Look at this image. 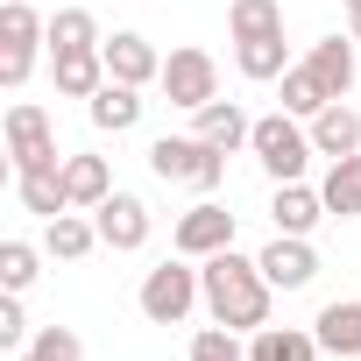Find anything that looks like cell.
<instances>
[{
	"label": "cell",
	"mask_w": 361,
	"mask_h": 361,
	"mask_svg": "<svg viewBox=\"0 0 361 361\" xmlns=\"http://www.w3.org/2000/svg\"><path fill=\"white\" fill-rule=\"evenodd\" d=\"M199 276H206V312H213L220 326H234V333L269 326V298H276V283L262 276V262H255V255L220 248V255H206V262H199Z\"/></svg>",
	"instance_id": "obj_1"
},
{
	"label": "cell",
	"mask_w": 361,
	"mask_h": 361,
	"mask_svg": "<svg viewBox=\"0 0 361 361\" xmlns=\"http://www.w3.org/2000/svg\"><path fill=\"white\" fill-rule=\"evenodd\" d=\"M135 305H142V319H149V326H185V319L206 305V276H199V262H192V255L156 262V269L142 276Z\"/></svg>",
	"instance_id": "obj_2"
},
{
	"label": "cell",
	"mask_w": 361,
	"mask_h": 361,
	"mask_svg": "<svg viewBox=\"0 0 361 361\" xmlns=\"http://www.w3.org/2000/svg\"><path fill=\"white\" fill-rule=\"evenodd\" d=\"M149 170L163 185H192V192H220L227 177V149L199 142V135H156L149 142Z\"/></svg>",
	"instance_id": "obj_3"
},
{
	"label": "cell",
	"mask_w": 361,
	"mask_h": 361,
	"mask_svg": "<svg viewBox=\"0 0 361 361\" xmlns=\"http://www.w3.org/2000/svg\"><path fill=\"white\" fill-rule=\"evenodd\" d=\"M248 149H255V163L269 170V185H298L305 163L319 156V149H312V128H305L298 114H262L255 135H248Z\"/></svg>",
	"instance_id": "obj_4"
},
{
	"label": "cell",
	"mask_w": 361,
	"mask_h": 361,
	"mask_svg": "<svg viewBox=\"0 0 361 361\" xmlns=\"http://www.w3.org/2000/svg\"><path fill=\"white\" fill-rule=\"evenodd\" d=\"M43 43H50V15H36L29 0H8V8H0V85H8V92L29 85Z\"/></svg>",
	"instance_id": "obj_5"
},
{
	"label": "cell",
	"mask_w": 361,
	"mask_h": 361,
	"mask_svg": "<svg viewBox=\"0 0 361 361\" xmlns=\"http://www.w3.org/2000/svg\"><path fill=\"white\" fill-rule=\"evenodd\" d=\"M163 99L170 106H185V114H199L206 99H220V64H213V50H199V43H185V50H170L163 57Z\"/></svg>",
	"instance_id": "obj_6"
},
{
	"label": "cell",
	"mask_w": 361,
	"mask_h": 361,
	"mask_svg": "<svg viewBox=\"0 0 361 361\" xmlns=\"http://www.w3.org/2000/svg\"><path fill=\"white\" fill-rule=\"evenodd\" d=\"M8 163H15V170H50V163H64V156H57V128H50V114H43L36 99H15V106H8Z\"/></svg>",
	"instance_id": "obj_7"
},
{
	"label": "cell",
	"mask_w": 361,
	"mask_h": 361,
	"mask_svg": "<svg viewBox=\"0 0 361 361\" xmlns=\"http://www.w3.org/2000/svg\"><path fill=\"white\" fill-rule=\"evenodd\" d=\"M170 248H177V255H192V262H206V255L234 248V213H227V206H213V199H199L185 220L170 227Z\"/></svg>",
	"instance_id": "obj_8"
},
{
	"label": "cell",
	"mask_w": 361,
	"mask_h": 361,
	"mask_svg": "<svg viewBox=\"0 0 361 361\" xmlns=\"http://www.w3.org/2000/svg\"><path fill=\"white\" fill-rule=\"evenodd\" d=\"M99 57H106V78H121V85H156V78H163L156 43L135 36V29H114V36L99 43Z\"/></svg>",
	"instance_id": "obj_9"
},
{
	"label": "cell",
	"mask_w": 361,
	"mask_h": 361,
	"mask_svg": "<svg viewBox=\"0 0 361 361\" xmlns=\"http://www.w3.org/2000/svg\"><path fill=\"white\" fill-rule=\"evenodd\" d=\"M92 220H99V248H114V255H135L149 241V206L135 192H114L106 206H92Z\"/></svg>",
	"instance_id": "obj_10"
},
{
	"label": "cell",
	"mask_w": 361,
	"mask_h": 361,
	"mask_svg": "<svg viewBox=\"0 0 361 361\" xmlns=\"http://www.w3.org/2000/svg\"><path fill=\"white\" fill-rule=\"evenodd\" d=\"M255 262H262V276H269L276 290H305V283L319 276V248H312V234H276Z\"/></svg>",
	"instance_id": "obj_11"
},
{
	"label": "cell",
	"mask_w": 361,
	"mask_h": 361,
	"mask_svg": "<svg viewBox=\"0 0 361 361\" xmlns=\"http://www.w3.org/2000/svg\"><path fill=\"white\" fill-rule=\"evenodd\" d=\"M305 64H312V78H319L333 99H347V92H354V71H361V43H354V36H319V43L305 50Z\"/></svg>",
	"instance_id": "obj_12"
},
{
	"label": "cell",
	"mask_w": 361,
	"mask_h": 361,
	"mask_svg": "<svg viewBox=\"0 0 361 361\" xmlns=\"http://www.w3.org/2000/svg\"><path fill=\"white\" fill-rule=\"evenodd\" d=\"M305 128H312V149H319L326 163H340V156H361V114H354L347 99H333V106H326V114H312Z\"/></svg>",
	"instance_id": "obj_13"
},
{
	"label": "cell",
	"mask_w": 361,
	"mask_h": 361,
	"mask_svg": "<svg viewBox=\"0 0 361 361\" xmlns=\"http://www.w3.org/2000/svg\"><path fill=\"white\" fill-rule=\"evenodd\" d=\"M312 333H319V347H326L333 361H354V354H361V298H333V305H319Z\"/></svg>",
	"instance_id": "obj_14"
},
{
	"label": "cell",
	"mask_w": 361,
	"mask_h": 361,
	"mask_svg": "<svg viewBox=\"0 0 361 361\" xmlns=\"http://www.w3.org/2000/svg\"><path fill=\"white\" fill-rule=\"evenodd\" d=\"M269 220H276V234H312L319 220H333L326 213V199H319V185H276V199H269Z\"/></svg>",
	"instance_id": "obj_15"
},
{
	"label": "cell",
	"mask_w": 361,
	"mask_h": 361,
	"mask_svg": "<svg viewBox=\"0 0 361 361\" xmlns=\"http://www.w3.org/2000/svg\"><path fill=\"white\" fill-rule=\"evenodd\" d=\"M192 135L234 156V149H248V135H255V121H248V114H241L234 99H206V106L192 114Z\"/></svg>",
	"instance_id": "obj_16"
},
{
	"label": "cell",
	"mask_w": 361,
	"mask_h": 361,
	"mask_svg": "<svg viewBox=\"0 0 361 361\" xmlns=\"http://www.w3.org/2000/svg\"><path fill=\"white\" fill-rule=\"evenodd\" d=\"M319 333L312 326H255L248 333V361H319Z\"/></svg>",
	"instance_id": "obj_17"
},
{
	"label": "cell",
	"mask_w": 361,
	"mask_h": 361,
	"mask_svg": "<svg viewBox=\"0 0 361 361\" xmlns=\"http://www.w3.org/2000/svg\"><path fill=\"white\" fill-rule=\"evenodd\" d=\"M15 199H22V213H36V220H57V213H71L64 163H50V170H15Z\"/></svg>",
	"instance_id": "obj_18"
},
{
	"label": "cell",
	"mask_w": 361,
	"mask_h": 361,
	"mask_svg": "<svg viewBox=\"0 0 361 361\" xmlns=\"http://www.w3.org/2000/svg\"><path fill=\"white\" fill-rule=\"evenodd\" d=\"M50 78L64 99H92L106 85V57L99 50H50Z\"/></svg>",
	"instance_id": "obj_19"
},
{
	"label": "cell",
	"mask_w": 361,
	"mask_h": 361,
	"mask_svg": "<svg viewBox=\"0 0 361 361\" xmlns=\"http://www.w3.org/2000/svg\"><path fill=\"white\" fill-rule=\"evenodd\" d=\"M85 114H92V128H99V135H128V128L142 121V85H121V78H106V85L85 99Z\"/></svg>",
	"instance_id": "obj_20"
},
{
	"label": "cell",
	"mask_w": 361,
	"mask_h": 361,
	"mask_svg": "<svg viewBox=\"0 0 361 361\" xmlns=\"http://www.w3.org/2000/svg\"><path fill=\"white\" fill-rule=\"evenodd\" d=\"M92 248H99V220H85V213L43 220V255H50V262H85Z\"/></svg>",
	"instance_id": "obj_21"
},
{
	"label": "cell",
	"mask_w": 361,
	"mask_h": 361,
	"mask_svg": "<svg viewBox=\"0 0 361 361\" xmlns=\"http://www.w3.org/2000/svg\"><path fill=\"white\" fill-rule=\"evenodd\" d=\"M64 192H71V213H92L114 199V170L106 156H64Z\"/></svg>",
	"instance_id": "obj_22"
},
{
	"label": "cell",
	"mask_w": 361,
	"mask_h": 361,
	"mask_svg": "<svg viewBox=\"0 0 361 361\" xmlns=\"http://www.w3.org/2000/svg\"><path fill=\"white\" fill-rule=\"evenodd\" d=\"M319 199H326V213H333V220H361V156H340V163H326V177H319Z\"/></svg>",
	"instance_id": "obj_23"
},
{
	"label": "cell",
	"mask_w": 361,
	"mask_h": 361,
	"mask_svg": "<svg viewBox=\"0 0 361 361\" xmlns=\"http://www.w3.org/2000/svg\"><path fill=\"white\" fill-rule=\"evenodd\" d=\"M234 64H241L248 85H269V78L290 71V50H283V36H255V43H234Z\"/></svg>",
	"instance_id": "obj_24"
},
{
	"label": "cell",
	"mask_w": 361,
	"mask_h": 361,
	"mask_svg": "<svg viewBox=\"0 0 361 361\" xmlns=\"http://www.w3.org/2000/svg\"><path fill=\"white\" fill-rule=\"evenodd\" d=\"M227 36H234V43L283 36V8H276V0H234V8H227Z\"/></svg>",
	"instance_id": "obj_25"
},
{
	"label": "cell",
	"mask_w": 361,
	"mask_h": 361,
	"mask_svg": "<svg viewBox=\"0 0 361 361\" xmlns=\"http://www.w3.org/2000/svg\"><path fill=\"white\" fill-rule=\"evenodd\" d=\"M99 15L92 8H57L50 15V50H99Z\"/></svg>",
	"instance_id": "obj_26"
},
{
	"label": "cell",
	"mask_w": 361,
	"mask_h": 361,
	"mask_svg": "<svg viewBox=\"0 0 361 361\" xmlns=\"http://www.w3.org/2000/svg\"><path fill=\"white\" fill-rule=\"evenodd\" d=\"M276 85H283V114H298V121H312V114H326V106H333V92L312 78V64H290Z\"/></svg>",
	"instance_id": "obj_27"
},
{
	"label": "cell",
	"mask_w": 361,
	"mask_h": 361,
	"mask_svg": "<svg viewBox=\"0 0 361 361\" xmlns=\"http://www.w3.org/2000/svg\"><path fill=\"white\" fill-rule=\"evenodd\" d=\"M43 276V248L36 241H0V283L8 290H29Z\"/></svg>",
	"instance_id": "obj_28"
},
{
	"label": "cell",
	"mask_w": 361,
	"mask_h": 361,
	"mask_svg": "<svg viewBox=\"0 0 361 361\" xmlns=\"http://www.w3.org/2000/svg\"><path fill=\"white\" fill-rule=\"evenodd\" d=\"M192 361H248V347H241V333L234 326H206V333H192Z\"/></svg>",
	"instance_id": "obj_29"
},
{
	"label": "cell",
	"mask_w": 361,
	"mask_h": 361,
	"mask_svg": "<svg viewBox=\"0 0 361 361\" xmlns=\"http://www.w3.org/2000/svg\"><path fill=\"white\" fill-rule=\"evenodd\" d=\"M29 354H36V361H85V340H78L71 326H36Z\"/></svg>",
	"instance_id": "obj_30"
},
{
	"label": "cell",
	"mask_w": 361,
	"mask_h": 361,
	"mask_svg": "<svg viewBox=\"0 0 361 361\" xmlns=\"http://www.w3.org/2000/svg\"><path fill=\"white\" fill-rule=\"evenodd\" d=\"M36 333H29V312H22V290H8V298H0V347H8V354H22Z\"/></svg>",
	"instance_id": "obj_31"
},
{
	"label": "cell",
	"mask_w": 361,
	"mask_h": 361,
	"mask_svg": "<svg viewBox=\"0 0 361 361\" xmlns=\"http://www.w3.org/2000/svg\"><path fill=\"white\" fill-rule=\"evenodd\" d=\"M347 36H354V43H361V8H354V15H347Z\"/></svg>",
	"instance_id": "obj_32"
},
{
	"label": "cell",
	"mask_w": 361,
	"mask_h": 361,
	"mask_svg": "<svg viewBox=\"0 0 361 361\" xmlns=\"http://www.w3.org/2000/svg\"><path fill=\"white\" fill-rule=\"evenodd\" d=\"M8 361H36V354H29V347H22V354H8Z\"/></svg>",
	"instance_id": "obj_33"
},
{
	"label": "cell",
	"mask_w": 361,
	"mask_h": 361,
	"mask_svg": "<svg viewBox=\"0 0 361 361\" xmlns=\"http://www.w3.org/2000/svg\"><path fill=\"white\" fill-rule=\"evenodd\" d=\"M340 8H347V15H354V8H361V0H340Z\"/></svg>",
	"instance_id": "obj_34"
},
{
	"label": "cell",
	"mask_w": 361,
	"mask_h": 361,
	"mask_svg": "<svg viewBox=\"0 0 361 361\" xmlns=\"http://www.w3.org/2000/svg\"><path fill=\"white\" fill-rule=\"evenodd\" d=\"M354 361H361V354H354Z\"/></svg>",
	"instance_id": "obj_35"
}]
</instances>
